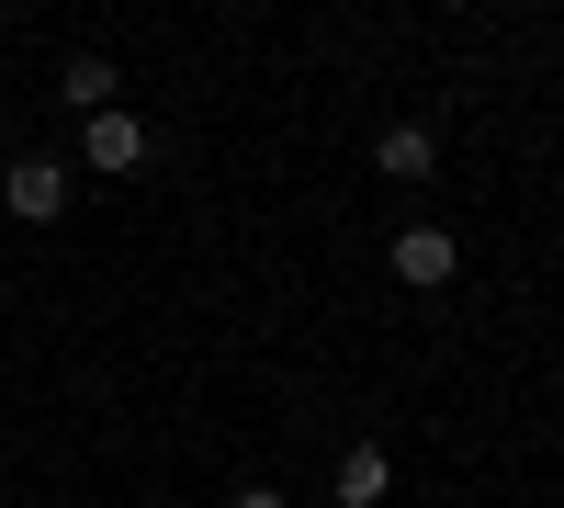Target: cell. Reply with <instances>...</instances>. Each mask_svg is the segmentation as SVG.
Wrapping results in <instances>:
<instances>
[{
  "label": "cell",
  "instance_id": "cell-1",
  "mask_svg": "<svg viewBox=\"0 0 564 508\" xmlns=\"http://www.w3.org/2000/svg\"><path fill=\"white\" fill-rule=\"evenodd\" d=\"M0 204H12L23 226H57V215H68V170H57V159H12V181H0Z\"/></svg>",
  "mask_w": 564,
  "mask_h": 508
},
{
  "label": "cell",
  "instance_id": "cell-2",
  "mask_svg": "<svg viewBox=\"0 0 564 508\" xmlns=\"http://www.w3.org/2000/svg\"><path fill=\"white\" fill-rule=\"evenodd\" d=\"M90 170H148V125H135L124 102L90 114Z\"/></svg>",
  "mask_w": 564,
  "mask_h": 508
},
{
  "label": "cell",
  "instance_id": "cell-3",
  "mask_svg": "<svg viewBox=\"0 0 564 508\" xmlns=\"http://www.w3.org/2000/svg\"><path fill=\"white\" fill-rule=\"evenodd\" d=\"M395 271H406L417 294H441V283H452V238H441V226H406V238H395Z\"/></svg>",
  "mask_w": 564,
  "mask_h": 508
},
{
  "label": "cell",
  "instance_id": "cell-4",
  "mask_svg": "<svg viewBox=\"0 0 564 508\" xmlns=\"http://www.w3.org/2000/svg\"><path fill=\"white\" fill-rule=\"evenodd\" d=\"M372 159H384V181H430V125H384V136H372Z\"/></svg>",
  "mask_w": 564,
  "mask_h": 508
},
{
  "label": "cell",
  "instance_id": "cell-5",
  "mask_svg": "<svg viewBox=\"0 0 564 508\" xmlns=\"http://www.w3.org/2000/svg\"><path fill=\"white\" fill-rule=\"evenodd\" d=\"M57 90H68L79 114H113V57H68V68H57Z\"/></svg>",
  "mask_w": 564,
  "mask_h": 508
},
{
  "label": "cell",
  "instance_id": "cell-6",
  "mask_svg": "<svg viewBox=\"0 0 564 508\" xmlns=\"http://www.w3.org/2000/svg\"><path fill=\"white\" fill-rule=\"evenodd\" d=\"M384 486H395V464H384L372 441H361V452H339V497H350V508H372Z\"/></svg>",
  "mask_w": 564,
  "mask_h": 508
},
{
  "label": "cell",
  "instance_id": "cell-7",
  "mask_svg": "<svg viewBox=\"0 0 564 508\" xmlns=\"http://www.w3.org/2000/svg\"><path fill=\"white\" fill-rule=\"evenodd\" d=\"M238 508H282V497H271V486H238Z\"/></svg>",
  "mask_w": 564,
  "mask_h": 508
}]
</instances>
